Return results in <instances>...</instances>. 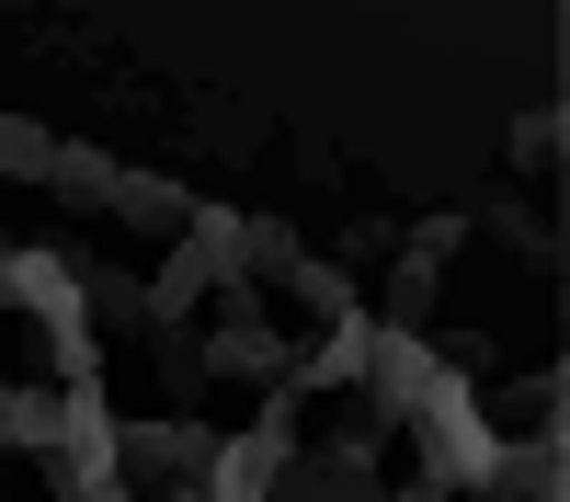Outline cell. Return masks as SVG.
<instances>
[{
	"mask_svg": "<svg viewBox=\"0 0 570 502\" xmlns=\"http://www.w3.org/2000/svg\"><path fill=\"white\" fill-rule=\"evenodd\" d=\"M411 445H422V480H434V491H468V502H480L491 456H502V434H491V411H480L468 377H434V388L411 400Z\"/></svg>",
	"mask_w": 570,
	"mask_h": 502,
	"instance_id": "cell-1",
	"label": "cell"
},
{
	"mask_svg": "<svg viewBox=\"0 0 570 502\" xmlns=\"http://www.w3.org/2000/svg\"><path fill=\"white\" fill-rule=\"evenodd\" d=\"M217 423H195V411H160V423H115V480L149 502V491H206L217 469Z\"/></svg>",
	"mask_w": 570,
	"mask_h": 502,
	"instance_id": "cell-2",
	"label": "cell"
},
{
	"mask_svg": "<svg viewBox=\"0 0 570 502\" xmlns=\"http://www.w3.org/2000/svg\"><path fill=\"white\" fill-rule=\"evenodd\" d=\"M434 377H445V365H434V343H422V332H376V343H365V377H354V400L376 411V423H411V400L434 388Z\"/></svg>",
	"mask_w": 570,
	"mask_h": 502,
	"instance_id": "cell-3",
	"label": "cell"
},
{
	"mask_svg": "<svg viewBox=\"0 0 570 502\" xmlns=\"http://www.w3.org/2000/svg\"><path fill=\"white\" fill-rule=\"evenodd\" d=\"M206 377H252V388H285V377H297V343H285L274 319H217V332H206Z\"/></svg>",
	"mask_w": 570,
	"mask_h": 502,
	"instance_id": "cell-4",
	"label": "cell"
},
{
	"mask_svg": "<svg viewBox=\"0 0 570 502\" xmlns=\"http://www.w3.org/2000/svg\"><path fill=\"white\" fill-rule=\"evenodd\" d=\"M389 286H376V332H434V297H445V263H422L411 240L376 263Z\"/></svg>",
	"mask_w": 570,
	"mask_h": 502,
	"instance_id": "cell-5",
	"label": "cell"
},
{
	"mask_svg": "<svg viewBox=\"0 0 570 502\" xmlns=\"http://www.w3.org/2000/svg\"><path fill=\"white\" fill-rule=\"evenodd\" d=\"M274 502H376V469L365 456H331V445H297L285 480H274Z\"/></svg>",
	"mask_w": 570,
	"mask_h": 502,
	"instance_id": "cell-6",
	"label": "cell"
},
{
	"mask_svg": "<svg viewBox=\"0 0 570 502\" xmlns=\"http://www.w3.org/2000/svg\"><path fill=\"white\" fill-rule=\"evenodd\" d=\"M365 343H376L365 308L354 319H320V343H297V377H285V388H354L365 377Z\"/></svg>",
	"mask_w": 570,
	"mask_h": 502,
	"instance_id": "cell-7",
	"label": "cell"
},
{
	"mask_svg": "<svg viewBox=\"0 0 570 502\" xmlns=\"http://www.w3.org/2000/svg\"><path fill=\"white\" fill-rule=\"evenodd\" d=\"M217 274H228V263H217L206 240H171V263L149 274V319H195V308L217 297Z\"/></svg>",
	"mask_w": 570,
	"mask_h": 502,
	"instance_id": "cell-8",
	"label": "cell"
},
{
	"mask_svg": "<svg viewBox=\"0 0 570 502\" xmlns=\"http://www.w3.org/2000/svg\"><path fill=\"white\" fill-rule=\"evenodd\" d=\"M80 319H91V332H149V274L80 263Z\"/></svg>",
	"mask_w": 570,
	"mask_h": 502,
	"instance_id": "cell-9",
	"label": "cell"
},
{
	"mask_svg": "<svg viewBox=\"0 0 570 502\" xmlns=\"http://www.w3.org/2000/svg\"><path fill=\"white\" fill-rule=\"evenodd\" d=\"M12 308L23 319H80V263L69 252H12Z\"/></svg>",
	"mask_w": 570,
	"mask_h": 502,
	"instance_id": "cell-10",
	"label": "cell"
},
{
	"mask_svg": "<svg viewBox=\"0 0 570 502\" xmlns=\"http://www.w3.org/2000/svg\"><path fill=\"white\" fill-rule=\"evenodd\" d=\"M183 115L206 126V137H195L206 160H252L263 137H274V115H252V104H228V91H195V104H183Z\"/></svg>",
	"mask_w": 570,
	"mask_h": 502,
	"instance_id": "cell-11",
	"label": "cell"
},
{
	"mask_svg": "<svg viewBox=\"0 0 570 502\" xmlns=\"http://www.w3.org/2000/svg\"><path fill=\"white\" fill-rule=\"evenodd\" d=\"M115 160L91 149V137H58V171H46V195H69V206H91V217H115Z\"/></svg>",
	"mask_w": 570,
	"mask_h": 502,
	"instance_id": "cell-12",
	"label": "cell"
},
{
	"mask_svg": "<svg viewBox=\"0 0 570 502\" xmlns=\"http://www.w3.org/2000/svg\"><path fill=\"white\" fill-rule=\"evenodd\" d=\"M491 491H513V502H559V434L502 445V456H491V480H480V502H491Z\"/></svg>",
	"mask_w": 570,
	"mask_h": 502,
	"instance_id": "cell-13",
	"label": "cell"
},
{
	"mask_svg": "<svg viewBox=\"0 0 570 502\" xmlns=\"http://www.w3.org/2000/svg\"><path fill=\"white\" fill-rule=\"evenodd\" d=\"M149 365H160L171 411H195V400H206V343L183 332V319H149Z\"/></svg>",
	"mask_w": 570,
	"mask_h": 502,
	"instance_id": "cell-14",
	"label": "cell"
},
{
	"mask_svg": "<svg viewBox=\"0 0 570 502\" xmlns=\"http://www.w3.org/2000/svg\"><path fill=\"white\" fill-rule=\"evenodd\" d=\"M297 263H308V240H297L285 217H240V240H228V274H274V286H285Z\"/></svg>",
	"mask_w": 570,
	"mask_h": 502,
	"instance_id": "cell-15",
	"label": "cell"
},
{
	"mask_svg": "<svg viewBox=\"0 0 570 502\" xmlns=\"http://www.w3.org/2000/svg\"><path fill=\"white\" fill-rule=\"evenodd\" d=\"M115 217H126V228H183L195 195H183L171 171H126V183H115Z\"/></svg>",
	"mask_w": 570,
	"mask_h": 502,
	"instance_id": "cell-16",
	"label": "cell"
},
{
	"mask_svg": "<svg viewBox=\"0 0 570 502\" xmlns=\"http://www.w3.org/2000/svg\"><path fill=\"white\" fill-rule=\"evenodd\" d=\"M35 332H46L58 388H104V332H91V319H35Z\"/></svg>",
	"mask_w": 570,
	"mask_h": 502,
	"instance_id": "cell-17",
	"label": "cell"
},
{
	"mask_svg": "<svg viewBox=\"0 0 570 502\" xmlns=\"http://www.w3.org/2000/svg\"><path fill=\"white\" fill-rule=\"evenodd\" d=\"M0 171H12V183H46V171H58V126L0 115Z\"/></svg>",
	"mask_w": 570,
	"mask_h": 502,
	"instance_id": "cell-18",
	"label": "cell"
},
{
	"mask_svg": "<svg viewBox=\"0 0 570 502\" xmlns=\"http://www.w3.org/2000/svg\"><path fill=\"white\" fill-rule=\"evenodd\" d=\"M559 149H570V115H559V104L513 115V171H559Z\"/></svg>",
	"mask_w": 570,
	"mask_h": 502,
	"instance_id": "cell-19",
	"label": "cell"
},
{
	"mask_svg": "<svg viewBox=\"0 0 570 502\" xmlns=\"http://www.w3.org/2000/svg\"><path fill=\"white\" fill-rule=\"evenodd\" d=\"M285 286H297V297H308L320 319H354V308H365V297H354V274H343V263H320V252H308L297 274H285Z\"/></svg>",
	"mask_w": 570,
	"mask_h": 502,
	"instance_id": "cell-20",
	"label": "cell"
},
{
	"mask_svg": "<svg viewBox=\"0 0 570 502\" xmlns=\"http://www.w3.org/2000/svg\"><path fill=\"white\" fill-rule=\"evenodd\" d=\"M480 217H491V228H502V240L525 252V263H559V228H537V217L513 206V195H480Z\"/></svg>",
	"mask_w": 570,
	"mask_h": 502,
	"instance_id": "cell-21",
	"label": "cell"
},
{
	"mask_svg": "<svg viewBox=\"0 0 570 502\" xmlns=\"http://www.w3.org/2000/svg\"><path fill=\"white\" fill-rule=\"evenodd\" d=\"M389 252H400V217H354V228H343V274H354V263H389Z\"/></svg>",
	"mask_w": 570,
	"mask_h": 502,
	"instance_id": "cell-22",
	"label": "cell"
},
{
	"mask_svg": "<svg viewBox=\"0 0 570 502\" xmlns=\"http://www.w3.org/2000/svg\"><path fill=\"white\" fill-rule=\"evenodd\" d=\"M376 502H445L434 480H389V491H376Z\"/></svg>",
	"mask_w": 570,
	"mask_h": 502,
	"instance_id": "cell-23",
	"label": "cell"
},
{
	"mask_svg": "<svg viewBox=\"0 0 570 502\" xmlns=\"http://www.w3.org/2000/svg\"><path fill=\"white\" fill-rule=\"evenodd\" d=\"M80 502H137V491H126V480H104V491H80Z\"/></svg>",
	"mask_w": 570,
	"mask_h": 502,
	"instance_id": "cell-24",
	"label": "cell"
},
{
	"mask_svg": "<svg viewBox=\"0 0 570 502\" xmlns=\"http://www.w3.org/2000/svg\"><path fill=\"white\" fill-rule=\"evenodd\" d=\"M0 445H12V377H0Z\"/></svg>",
	"mask_w": 570,
	"mask_h": 502,
	"instance_id": "cell-25",
	"label": "cell"
},
{
	"mask_svg": "<svg viewBox=\"0 0 570 502\" xmlns=\"http://www.w3.org/2000/svg\"><path fill=\"white\" fill-rule=\"evenodd\" d=\"M160 502H206V491H160Z\"/></svg>",
	"mask_w": 570,
	"mask_h": 502,
	"instance_id": "cell-26",
	"label": "cell"
}]
</instances>
